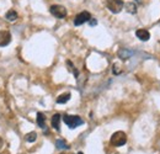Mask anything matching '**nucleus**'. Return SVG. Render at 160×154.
I'll return each mask as SVG.
<instances>
[{
  "label": "nucleus",
  "instance_id": "obj_15",
  "mask_svg": "<svg viewBox=\"0 0 160 154\" xmlns=\"http://www.w3.org/2000/svg\"><path fill=\"white\" fill-rule=\"evenodd\" d=\"M126 8H127L128 13H131V14H136V11H137V6H136V4H133V3L126 4Z\"/></svg>",
  "mask_w": 160,
  "mask_h": 154
},
{
  "label": "nucleus",
  "instance_id": "obj_5",
  "mask_svg": "<svg viewBox=\"0 0 160 154\" xmlns=\"http://www.w3.org/2000/svg\"><path fill=\"white\" fill-rule=\"evenodd\" d=\"M90 19H91L90 13H89V11H82V13H80V14H78V15L75 16V19H74V25H75V26H80V25H82V23H85V22H89Z\"/></svg>",
  "mask_w": 160,
  "mask_h": 154
},
{
  "label": "nucleus",
  "instance_id": "obj_19",
  "mask_svg": "<svg viewBox=\"0 0 160 154\" xmlns=\"http://www.w3.org/2000/svg\"><path fill=\"white\" fill-rule=\"evenodd\" d=\"M78 154H84V153H82V152H79V153H78Z\"/></svg>",
  "mask_w": 160,
  "mask_h": 154
},
{
  "label": "nucleus",
  "instance_id": "obj_12",
  "mask_svg": "<svg viewBox=\"0 0 160 154\" xmlns=\"http://www.w3.org/2000/svg\"><path fill=\"white\" fill-rule=\"evenodd\" d=\"M37 125L40 126L41 128H44L46 127V116L43 115L42 112L37 114Z\"/></svg>",
  "mask_w": 160,
  "mask_h": 154
},
{
  "label": "nucleus",
  "instance_id": "obj_7",
  "mask_svg": "<svg viewBox=\"0 0 160 154\" xmlns=\"http://www.w3.org/2000/svg\"><path fill=\"white\" fill-rule=\"evenodd\" d=\"M136 36H137L140 41H143V42H147L148 39L150 38V33H149V31L145 30V28H139V30H137V31H136Z\"/></svg>",
  "mask_w": 160,
  "mask_h": 154
},
{
  "label": "nucleus",
  "instance_id": "obj_4",
  "mask_svg": "<svg viewBox=\"0 0 160 154\" xmlns=\"http://www.w3.org/2000/svg\"><path fill=\"white\" fill-rule=\"evenodd\" d=\"M49 11L57 19H64L67 16V9L64 6H62V5H52Z\"/></svg>",
  "mask_w": 160,
  "mask_h": 154
},
{
  "label": "nucleus",
  "instance_id": "obj_17",
  "mask_svg": "<svg viewBox=\"0 0 160 154\" xmlns=\"http://www.w3.org/2000/svg\"><path fill=\"white\" fill-rule=\"evenodd\" d=\"M89 23H90L91 26H95V25L98 23V21H96L95 19H90V21H89Z\"/></svg>",
  "mask_w": 160,
  "mask_h": 154
},
{
  "label": "nucleus",
  "instance_id": "obj_1",
  "mask_svg": "<svg viewBox=\"0 0 160 154\" xmlns=\"http://www.w3.org/2000/svg\"><path fill=\"white\" fill-rule=\"evenodd\" d=\"M63 121L64 123L70 128V130H74L77 127L81 126L84 123V121L81 120V117L79 116H75V115H65L63 117Z\"/></svg>",
  "mask_w": 160,
  "mask_h": 154
},
{
  "label": "nucleus",
  "instance_id": "obj_6",
  "mask_svg": "<svg viewBox=\"0 0 160 154\" xmlns=\"http://www.w3.org/2000/svg\"><path fill=\"white\" fill-rule=\"evenodd\" d=\"M11 42V35L6 30L0 31V47H5Z\"/></svg>",
  "mask_w": 160,
  "mask_h": 154
},
{
  "label": "nucleus",
  "instance_id": "obj_18",
  "mask_svg": "<svg viewBox=\"0 0 160 154\" xmlns=\"http://www.w3.org/2000/svg\"><path fill=\"white\" fill-rule=\"evenodd\" d=\"M1 143H2V141H1V138H0V146H1Z\"/></svg>",
  "mask_w": 160,
  "mask_h": 154
},
{
  "label": "nucleus",
  "instance_id": "obj_13",
  "mask_svg": "<svg viewBox=\"0 0 160 154\" xmlns=\"http://www.w3.org/2000/svg\"><path fill=\"white\" fill-rule=\"evenodd\" d=\"M56 147H57L58 149H68V148H69V146L67 144V142L63 141V139H57V141H56Z\"/></svg>",
  "mask_w": 160,
  "mask_h": 154
},
{
  "label": "nucleus",
  "instance_id": "obj_2",
  "mask_svg": "<svg viewBox=\"0 0 160 154\" xmlns=\"http://www.w3.org/2000/svg\"><path fill=\"white\" fill-rule=\"evenodd\" d=\"M127 142V136L122 131H117L111 136V144L115 147H122Z\"/></svg>",
  "mask_w": 160,
  "mask_h": 154
},
{
  "label": "nucleus",
  "instance_id": "obj_9",
  "mask_svg": "<svg viewBox=\"0 0 160 154\" xmlns=\"http://www.w3.org/2000/svg\"><path fill=\"white\" fill-rule=\"evenodd\" d=\"M117 54H118V57H120L121 59L126 60V59H128L129 57H132L133 52H132V51H129V49H120Z\"/></svg>",
  "mask_w": 160,
  "mask_h": 154
},
{
  "label": "nucleus",
  "instance_id": "obj_3",
  "mask_svg": "<svg viewBox=\"0 0 160 154\" xmlns=\"http://www.w3.org/2000/svg\"><path fill=\"white\" fill-rule=\"evenodd\" d=\"M106 5H107V8H108V10L111 13L118 14V13L122 11V9L124 6V3L122 0H107Z\"/></svg>",
  "mask_w": 160,
  "mask_h": 154
},
{
  "label": "nucleus",
  "instance_id": "obj_8",
  "mask_svg": "<svg viewBox=\"0 0 160 154\" xmlns=\"http://www.w3.org/2000/svg\"><path fill=\"white\" fill-rule=\"evenodd\" d=\"M52 127H53L54 130H57V131L60 130V115L59 114H56V115H53V117H52Z\"/></svg>",
  "mask_w": 160,
  "mask_h": 154
},
{
  "label": "nucleus",
  "instance_id": "obj_11",
  "mask_svg": "<svg viewBox=\"0 0 160 154\" xmlns=\"http://www.w3.org/2000/svg\"><path fill=\"white\" fill-rule=\"evenodd\" d=\"M5 18L8 21H16L18 18H19V15H18V13L15 11V10H9L8 13H6V15H5Z\"/></svg>",
  "mask_w": 160,
  "mask_h": 154
},
{
  "label": "nucleus",
  "instance_id": "obj_16",
  "mask_svg": "<svg viewBox=\"0 0 160 154\" xmlns=\"http://www.w3.org/2000/svg\"><path fill=\"white\" fill-rule=\"evenodd\" d=\"M121 70L118 69V65L117 64H113V74H120Z\"/></svg>",
  "mask_w": 160,
  "mask_h": 154
},
{
  "label": "nucleus",
  "instance_id": "obj_14",
  "mask_svg": "<svg viewBox=\"0 0 160 154\" xmlns=\"http://www.w3.org/2000/svg\"><path fill=\"white\" fill-rule=\"evenodd\" d=\"M36 138H37V133H36V132H30V133H27V135L25 136V139H26L28 143L35 142Z\"/></svg>",
  "mask_w": 160,
  "mask_h": 154
},
{
  "label": "nucleus",
  "instance_id": "obj_10",
  "mask_svg": "<svg viewBox=\"0 0 160 154\" xmlns=\"http://www.w3.org/2000/svg\"><path fill=\"white\" fill-rule=\"evenodd\" d=\"M70 97H72L70 93H64L57 97V104H67L70 100Z\"/></svg>",
  "mask_w": 160,
  "mask_h": 154
}]
</instances>
